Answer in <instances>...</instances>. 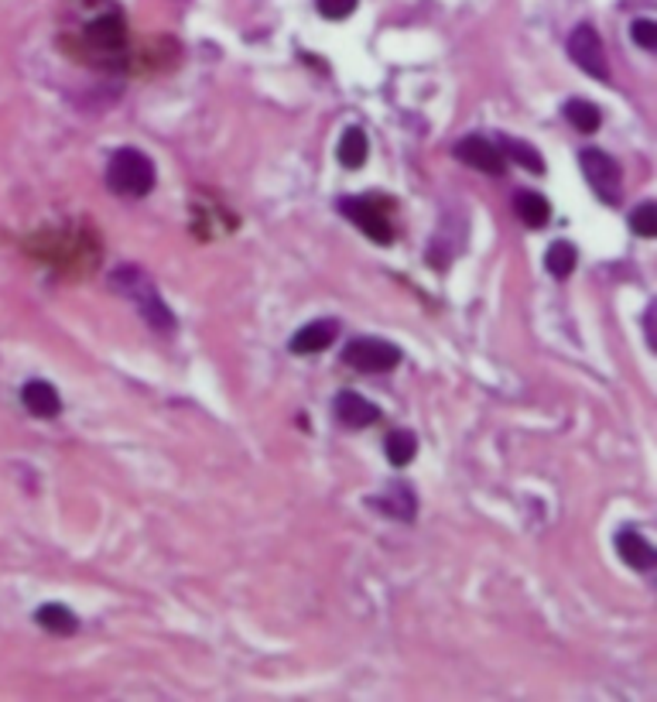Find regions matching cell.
Wrapping results in <instances>:
<instances>
[{"instance_id": "obj_10", "label": "cell", "mask_w": 657, "mask_h": 702, "mask_svg": "<svg viewBox=\"0 0 657 702\" xmlns=\"http://www.w3.org/2000/svg\"><path fill=\"white\" fill-rule=\"evenodd\" d=\"M370 504L381 507V514H391L398 521H414V514H418V497L404 480L391 484L381 497H370Z\"/></svg>"}, {"instance_id": "obj_17", "label": "cell", "mask_w": 657, "mask_h": 702, "mask_svg": "<svg viewBox=\"0 0 657 702\" xmlns=\"http://www.w3.org/2000/svg\"><path fill=\"white\" fill-rule=\"evenodd\" d=\"M566 120H569L576 130L592 134V130H599L602 114H599V107H596V104H589V100H569V104H566Z\"/></svg>"}, {"instance_id": "obj_15", "label": "cell", "mask_w": 657, "mask_h": 702, "mask_svg": "<svg viewBox=\"0 0 657 702\" xmlns=\"http://www.w3.org/2000/svg\"><path fill=\"white\" fill-rule=\"evenodd\" d=\"M513 209H518V216H521L524 226H535V230L551 220V206L538 193H518V196H513Z\"/></svg>"}, {"instance_id": "obj_4", "label": "cell", "mask_w": 657, "mask_h": 702, "mask_svg": "<svg viewBox=\"0 0 657 702\" xmlns=\"http://www.w3.org/2000/svg\"><path fill=\"white\" fill-rule=\"evenodd\" d=\"M343 360L356 370H366V373H384L391 367L401 363V350L388 340H373V337H363V340H353L346 350H343Z\"/></svg>"}, {"instance_id": "obj_22", "label": "cell", "mask_w": 657, "mask_h": 702, "mask_svg": "<svg viewBox=\"0 0 657 702\" xmlns=\"http://www.w3.org/2000/svg\"><path fill=\"white\" fill-rule=\"evenodd\" d=\"M630 35H634V41L640 45L644 52H654L657 49V28H654V21H634Z\"/></svg>"}, {"instance_id": "obj_9", "label": "cell", "mask_w": 657, "mask_h": 702, "mask_svg": "<svg viewBox=\"0 0 657 702\" xmlns=\"http://www.w3.org/2000/svg\"><path fill=\"white\" fill-rule=\"evenodd\" d=\"M340 337V325L333 322V319H315V322H308L305 330H298L295 333V340H292V353H298V357H312V353H322L325 347H333V340Z\"/></svg>"}, {"instance_id": "obj_16", "label": "cell", "mask_w": 657, "mask_h": 702, "mask_svg": "<svg viewBox=\"0 0 657 702\" xmlns=\"http://www.w3.org/2000/svg\"><path fill=\"white\" fill-rule=\"evenodd\" d=\"M576 264H579V254H576V247L569 241H555L548 247V254H545V267L555 277H569L576 271Z\"/></svg>"}, {"instance_id": "obj_1", "label": "cell", "mask_w": 657, "mask_h": 702, "mask_svg": "<svg viewBox=\"0 0 657 702\" xmlns=\"http://www.w3.org/2000/svg\"><path fill=\"white\" fill-rule=\"evenodd\" d=\"M107 182L117 196H148L155 189V162L137 148H120L110 158Z\"/></svg>"}, {"instance_id": "obj_13", "label": "cell", "mask_w": 657, "mask_h": 702, "mask_svg": "<svg viewBox=\"0 0 657 702\" xmlns=\"http://www.w3.org/2000/svg\"><path fill=\"white\" fill-rule=\"evenodd\" d=\"M35 621H38L45 631L62 634V637H69V634H76V631H79V621H76V614L69 611V606H62V603H45L41 611L35 614Z\"/></svg>"}, {"instance_id": "obj_11", "label": "cell", "mask_w": 657, "mask_h": 702, "mask_svg": "<svg viewBox=\"0 0 657 702\" xmlns=\"http://www.w3.org/2000/svg\"><path fill=\"white\" fill-rule=\"evenodd\" d=\"M21 401H24V408H28L31 415H38V418H56V415L62 411L59 391H56L52 384H45V381H31V384H24Z\"/></svg>"}, {"instance_id": "obj_14", "label": "cell", "mask_w": 657, "mask_h": 702, "mask_svg": "<svg viewBox=\"0 0 657 702\" xmlns=\"http://www.w3.org/2000/svg\"><path fill=\"white\" fill-rule=\"evenodd\" d=\"M366 155H370V140L360 127H346L343 137H340V162L346 168H363L366 165Z\"/></svg>"}, {"instance_id": "obj_8", "label": "cell", "mask_w": 657, "mask_h": 702, "mask_svg": "<svg viewBox=\"0 0 657 702\" xmlns=\"http://www.w3.org/2000/svg\"><path fill=\"white\" fill-rule=\"evenodd\" d=\"M336 418L346 429H366L381 418V408L373 401H366L363 394H356V391H340L336 394Z\"/></svg>"}, {"instance_id": "obj_20", "label": "cell", "mask_w": 657, "mask_h": 702, "mask_svg": "<svg viewBox=\"0 0 657 702\" xmlns=\"http://www.w3.org/2000/svg\"><path fill=\"white\" fill-rule=\"evenodd\" d=\"M630 226H634L637 237H644V241L657 237V206H654V203H640V206L630 213Z\"/></svg>"}, {"instance_id": "obj_18", "label": "cell", "mask_w": 657, "mask_h": 702, "mask_svg": "<svg viewBox=\"0 0 657 702\" xmlns=\"http://www.w3.org/2000/svg\"><path fill=\"white\" fill-rule=\"evenodd\" d=\"M500 152H503V158L510 155L521 168H528V172H535V175L545 172V158L538 155V148L524 145V140H518V137H503V148H500Z\"/></svg>"}, {"instance_id": "obj_7", "label": "cell", "mask_w": 657, "mask_h": 702, "mask_svg": "<svg viewBox=\"0 0 657 702\" xmlns=\"http://www.w3.org/2000/svg\"><path fill=\"white\" fill-rule=\"evenodd\" d=\"M455 155H459L462 165L480 168L487 175H503V168H507L503 152L497 145H490V140H483V137H462L455 145Z\"/></svg>"}, {"instance_id": "obj_23", "label": "cell", "mask_w": 657, "mask_h": 702, "mask_svg": "<svg viewBox=\"0 0 657 702\" xmlns=\"http://www.w3.org/2000/svg\"><path fill=\"white\" fill-rule=\"evenodd\" d=\"M644 330H647V347H654V309H647L644 315Z\"/></svg>"}, {"instance_id": "obj_6", "label": "cell", "mask_w": 657, "mask_h": 702, "mask_svg": "<svg viewBox=\"0 0 657 702\" xmlns=\"http://www.w3.org/2000/svg\"><path fill=\"white\" fill-rule=\"evenodd\" d=\"M340 209H343L346 220H353L366 233L373 244H391L394 241V230L388 223V213L377 203H370V199H343Z\"/></svg>"}, {"instance_id": "obj_12", "label": "cell", "mask_w": 657, "mask_h": 702, "mask_svg": "<svg viewBox=\"0 0 657 702\" xmlns=\"http://www.w3.org/2000/svg\"><path fill=\"white\" fill-rule=\"evenodd\" d=\"M617 552H620V558L627 562V566L637 569V573H647L654 566V548L637 532H620L617 535Z\"/></svg>"}, {"instance_id": "obj_19", "label": "cell", "mask_w": 657, "mask_h": 702, "mask_svg": "<svg viewBox=\"0 0 657 702\" xmlns=\"http://www.w3.org/2000/svg\"><path fill=\"white\" fill-rule=\"evenodd\" d=\"M388 459L394 462V466H408L411 459H414V452H418V439L408 432V429H394L391 436H388Z\"/></svg>"}, {"instance_id": "obj_2", "label": "cell", "mask_w": 657, "mask_h": 702, "mask_svg": "<svg viewBox=\"0 0 657 702\" xmlns=\"http://www.w3.org/2000/svg\"><path fill=\"white\" fill-rule=\"evenodd\" d=\"M579 165L586 172V182L592 185V193L599 199H606L609 206H617L620 196H624V175H620V165L609 158L606 152L599 148H586L579 152Z\"/></svg>"}, {"instance_id": "obj_3", "label": "cell", "mask_w": 657, "mask_h": 702, "mask_svg": "<svg viewBox=\"0 0 657 702\" xmlns=\"http://www.w3.org/2000/svg\"><path fill=\"white\" fill-rule=\"evenodd\" d=\"M114 285H117L124 295H130V299L137 302L140 315H145V319L155 325V330H171V325H175L171 312L161 305L158 292L148 285V277H145V274H137V271H120V274L114 277Z\"/></svg>"}, {"instance_id": "obj_5", "label": "cell", "mask_w": 657, "mask_h": 702, "mask_svg": "<svg viewBox=\"0 0 657 702\" xmlns=\"http://www.w3.org/2000/svg\"><path fill=\"white\" fill-rule=\"evenodd\" d=\"M569 56H572V62H576L582 72H589L592 79H599V82L609 79L606 49H602V41H599L596 28L582 25V28L572 31V38H569Z\"/></svg>"}, {"instance_id": "obj_21", "label": "cell", "mask_w": 657, "mask_h": 702, "mask_svg": "<svg viewBox=\"0 0 657 702\" xmlns=\"http://www.w3.org/2000/svg\"><path fill=\"white\" fill-rule=\"evenodd\" d=\"M360 0H315V8L322 18H333V21H343L356 11Z\"/></svg>"}]
</instances>
